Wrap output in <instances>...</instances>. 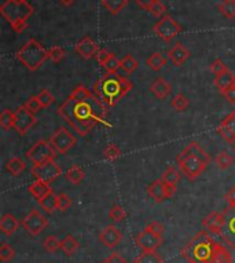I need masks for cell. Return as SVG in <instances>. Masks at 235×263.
Wrapping results in <instances>:
<instances>
[{
    "label": "cell",
    "instance_id": "17",
    "mask_svg": "<svg viewBox=\"0 0 235 263\" xmlns=\"http://www.w3.org/2000/svg\"><path fill=\"white\" fill-rule=\"evenodd\" d=\"M74 51L79 54L83 58H92V57L96 55V52L99 51V46L95 43L94 40L91 39L90 36H84L79 43L74 46Z\"/></svg>",
    "mask_w": 235,
    "mask_h": 263
},
{
    "label": "cell",
    "instance_id": "39",
    "mask_svg": "<svg viewBox=\"0 0 235 263\" xmlns=\"http://www.w3.org/2000/svg\"><path fill=\"white\" fill-rule=\"evenodd\" d=\"M214 163H216V165H218L220 170H227L231 164L234 163V160H232V157H231L227 152H220V153L216 156Z\"/></svg>",
    "mask_w": 235,
    "mask_h": 263
},
{
    "label": "cell",
    "instance_id": "35",
    "mask_svg": "<svg viewBox=\"0 0 235 263\" xmlns=\"http://www.w3.org/2000/svg\"><path fill=\"white\" fill-rule=\"evenodd\" d=\"M161 179H163L165 183H168V185L176 186L180 181V171L179 170H176L175 167H169V168L163 174Z\"/></svg>",
    "mask_w": 235,
    "mask_h": 263
},
{
    "label": "cell",
    "instance_id": "15",
    "mask_svg": "<svg viewBox=\"0 0 235 263\" xmlns=\"http://www.w3.org/2000/svg\"><path fill=\"white\" fill-rule=\"evenodd\" d=\"M121 240H123V234H121L120 229L115 228L114 224L105 228L99 234V241L107 248H115L120 244Z\"/></svg>",
    "mask_w": 235,
    "mask_h": 263
},
{
    "label": "cell",
    "instance_id": "60",
    "mask_svg": "<svg viewBox=\"0 0 235 263\" xmlns=\"http://www.w3.org/2000/svg\"><path fill=\"white\" fill-rule=\"evenodd\" d=\"M187 263H197V262H194V260H187Z\"/></svg>",
    "mask_w": 235,
    "mask_h": 263
},
{
    "label": "cell",
    "instance_id": "42",
    "mask_svg": "<svg viewBox=\"0 0 235 263\" xmlns=\"http://www.w3.org/2000/svg\"><path fill=\"white\" fill-rule=\"evenodd\" d=\"M43 248L47 252H55V251H58L61 248V241L55 236H48L46 238V241L43 242Z\"/></svg>",
    "mask_w": 235,
    "mask_h": 263
},
{
    "label": "cell",
    "instance_id": "61",
    "mask_svg": "<svg viewBox=\"0 0 235 263\" xmlns=\"http://www.w3.org/2000/svg\"><path fill=\"white\" fill-rule=\"evenodd\" d=\"M234 152H235V146H234Z\"/></svg>",
    "mask_w": 235,
    "mask_h": 263
},
{
    "label": "cell",
    "instance_id": "63",
    "mask_svg": "<svg viewBox=\"0 0 235 263\" xmlns=\"http://www.w3.org/2000/svg\"><path fill=\"white\" fill-rule=\"evenodd\" d=\"M133 263H135V262H133Z\"/></svg>",
    "mask_w": 235,
    "mask_h": 263
},
{
    "label": "cell",
    "instance_id": "2",
    "mask_svg": "<svg viewBox=\"0 0 235 263\" xmlns=\"http://www.w3.org/2000/svg\"><path fill=\"white\" fill-rule=\"evenodd\" d=\"M131 90H132V83L128 79L110 72H106L102 78H99L92 87L95 97L105 106H114Z\"/></svg>",
    "mask_w": 235,
    "mask_h": 263
},
{
    "label": "cell",
    "instance_id": "19",
    "mask_svg": "<svg viewBox=\"0 0 235 263\" xmlns=\"http://www.w3.org/2000/svg\"><path fill=\"white\" fill-rule=\"evenodd\" d=\"M218 133L227 142H235V110L222 121L218 127Z\"/></svg>",
    "mask_w": 235,
    "mask_h": 263
},
{
    "label": "cell",
    "instance_id": "55",
    "mask_svg": "<svg viewBox=\"0 0 235 263\" xmlns=\"http://www.w3.org/2000/svg\"><path fill=\"white\" fill-rule=\"evenodd\" d=\"M106 262H109V263H128L124 258H121L119 254H111L110 256L106 259Z\"/></svg>",
    "mask_w": 235,
    "mask_h": 263
},
{
    "label": "cell",
    "instance_id": "33",
    "mask_svg": "<svg viewBox=\"0 0 235 263\" xmlns=\"http://www.w3.org/2000/svg\"><path fill=\"white\" fill-rule=\"evenodd\" d=\"M135 263H163V258L155 251H143Z\"/></svg>",
    "mask_w": 235,
    "mask_h": 263
},
{
    "label": "cell",
    "instance_id": "57",
    "mask_svg": "<svg viewBox=\"0 0 235 263\" xmlns=\"http://www.w3.org/2000/svg\"><path fill=\"white\" fill-rule=\"evenodd\" d=\"M226 200L228 201V204H230V205L235 207V185L232 186L230 192L226 194Z\"/></svg>",
    "mask_w": 235,
    "mask_h": 263
},
{
    "label": "cell",
    "instance_id": "43",
    "mask_svg": "<svg viewBox=\"0 0 235 263\" xmlns=\"http://www.w3.org/2000/svg\"><path fill=\"white\" fill-rule=\"evenodd\" d=\"M14 256H15V251H14L13 247L9 246V244H2V247H0V259L3 262H10Z\"/></svg>",
    "mask_w": 235,
    "mask_h": 263
},
{
    "label": "cell",
    "instance_id": "9",
    "mask_svg": "<svg viewBox=\"0 0 235 263\" xmlns=\"http://www.w3.org/2000/svg\"><path fill=\"white\" fill-rule=\"evenodd\" d=\"M153 32L164 42H171L175 36L182 32V26L179 22H176L171 15H164L153 28Z\"/></svg>",
    "mask_w": 235,
    "mask_h": 263
},
{
    "label": "cell",
    "instance_id": "24",
    "mask_svg": "<svg viewBox=\"0 0 235 263\" xmlns=\"http://www.w3.org/2000/svg\"><path fill=\"white\" fill-rule=\"evenodd\" d=\"M29 193L33 196L34 199H43V197H46L47 194L52 193V189L51 186H50V183H46V182L43 181H36L32 183V185L29 186Z\"/></svg>",
    "mask_w": 235,
    "mask_h": 263
},
{
    "label": "cell",
    "instance_id": "37",
    "mask_svg": "<svg viewBox=\"0 0 235 263\" xmlns=\"http://www.w3.org/2000/svg\"><path fill=\"white\" fill-rule=\"evenodd\" d=\"M109 218H110L113 222H115V223H119V222H123V220L127 218V212H125V210L121 207V205L114 204V205L110 208V211H109Z\"/></svg>",
    "mask_w": 235,
    "mask_h": 263
},
{
    "label": "cell",
    "instance_id": "11",
    "mask_svg": "<svg viewBox=\"0 0 235 263\" xmlns=\"http://www.w3.org/2000/svg\"><path fill=\"white\" fill-rule=\"evenodd\" d=\"M22 226L30 236H38L48 226V219L37 210L30 211L22 220Z\"/></svg>",
    "mask_w": 235,
    "mask_h": 263
},
{
    "label": "cell",
    "instance_id": "46",
    "mask_svg": "<svg viewBox=\"0 0 235 263\" xmlns=\"http://www.w3.org/2000/svg\"><path fill=\"white\" fill-rule=\"evenodd\" d=\"M65 51L61 47H51L48 50V60H51L52 62H60L65 58Z\"/></svg>",
    "mask_w": 235,
    "mask_h": 263
},
{
    "label": "cell",
    "instance_id": "44",
    "mask_svg": "<svg viewBox=\"0 0 235 263\" xmlns=\"http://www.w3.org/2000/svg\"><path fill=\"white\" fill-rule=\"evenodd\" d=\"M120 156V147L117 146V145H114V143H110V145L105 149V157H106V160H109V161H114V160L119 159Z\"/></svg>",
    "mask_w": 235,
    "mask_h": 263
},
{
    "label": "cell",
    "instance_id": "41",
    "mask_svg": "<svg viewBox=\"0 0 235 263\" xmlns=\"http://www.w3.org/2000/svg\"><path fill=\"white\" fill-rule=\"evenodd\" d=\"M103 68L106 69V72H110V73H117V70L121 68V61L114 55V54H110V57L107 58V61L102 65Z\"/></svg>",
    "mask_w": 235,
    "mask_h": 263
},
{
    "label": "cell",
    "instance_id": "29",
    "mask_svg": "<svg viewBox=\"0 0 235 263\" xmlns=\"http://www.w3.org/2000/svg\"><path fill=\"white\" fill-rule=\"evenodd\" d=\"M102 5L109 13L115 15L128 5V0H102Z\"/></svg>",
    "mask_w": 235,
    "mask_h": 263
},
{
    "label": "cell",
    "instance_id": "62",
    "mask_svg": "<svg viewBox=\"0 0 235 263\" xmlns=\"http://www.w3.org/2000/svg\"><path fill=\"white\" fill-rule=\"evenodd\" d=\"M105 263H109V262H105Z\"/></svg>",
    "mask_w": 235,
    "mask_h": 263
},
{
    "label": "cell",
    "instance_id": "30",
    "mask_svg": "<svg viewBox=\"0 0 235 263\" xmlns=\"http://www.w3.org/2000/svg\"><path fill=\"white\" fill-rule=\"evenodd\" d=\"M84 177H86L84 171H83L80 167H77V165H73V167H70V168L66 171V179H68L70 183H73V185L82 183Z\"/></svg>",
    "mask_w": 235,
    "mask_h": 263
},
{
    "label": "cell",
    "instance_id": "22",
    "mask_svg": "<svg viewBox=\"0 0 235 263\" xmlns=\"http://www.w3.org/2000/svg\"><path fill=\"white\" fill-rule=\"evenodd\" d=\"M214 86H216V88L223 94L224 91H227L228 88L235 86L234 73L230 72V70H227L224 73L216 76V78H214Z\"/></svg>",
    "mask_w": 235,
    "mask_h": 263
},
{
    "label": "cell",
    "instance_id": "12",
    "mask_svg": "<svg viewBox=\"0 0 235 263\" xmlns=\"http://www.w3.org/2000/svg\"><path fill=\"white\" fill-rule=\"evenodd\" d=\"M224 226L219 236L235 250V207L230 205L224 210Z\"/></svg>",
    "mask_w": 235,
    "mask_h": 263
},
{
    "label": "cell",
    "instance_id": "1",
    "mask_svg": "<svg viewBox=\"0 0 235 263\" xmlns=\"http://www.w3.org/2000/svg\"><path fill=\"white\" fill-rule=\"evenodd\" d=\"M58 115L68 121L80 137H86L98 123L111 127L106 123V106L84 84L73 88L68 100L58 109Z\"/></svg>",
    "mask_w": 235,
    "mask_h": 263
},
{
    "label": "cell",
    "instance_id": "38",
    "mask_svg": "<svg viewBox=\"0 0 235 263\" xmlns=\"http://www.w3.org/2000/svg\"><path fill=\"white\" fill-rule=\"evenodd\" d=\"M219 11L226 18L235 17V0H223V3L219 6Z\"/></svg>",
    "mask_w": 235,
    "mask_h": 263
},
{
    "label": "cell",
    "instance_id": "28",
    "mask_svg": "<svg viewBox=\"0 0 235 263\" xmlns=\"http://www.w3.org/2000/svg\"><path fill=\"white\" fill-rule=\"evenodd\" d=\"M209 263H232V259H231L228 250H226L222 244H218L216 250H214L213 258Z\"/></svg>",
    "mask_w": 235,
    "mask_h": 263
},
{
    "label": "cell",
    "instance_id": "20",
    "mask_svg": "<svg viewBox=\"0 0 235 263\" xmlns=\"http://www.w3.org/2000/svg\"><path fill=\"white\" fill-rule=\"evenodd\" d=\"M168 58L172 61V64L176 65V66H182V65L188 60V57H190V51H188L187 48L184 47L182 43H176V46L169 50L167 52Z\"/></svg>",
    "mask_w": 235,
    "mask_h": 263
},
{
    "label": "cell",
    "instance_id": "26",
    "mask_svg": "<svg viewBox=\"0 0 235 263\" xmlns=\"http://www.w3.org/2000/svg\"><path fill=\"white\" fill-rule=\"evenodd\" d=\"M38 205L42 210H44V212H48L51 214L55 210H58V194H55L54 192L50 194H47L46 197L38 200Z\"/></svg>",
    "mask_w": 235,
    "mask_h": 263
},
{
    "label": "cell",
    "instance_id": "53",
    "mask_svg": "<svg viewBox=\"0 0 235 263\" xmlns=\"http://www.w3.org/2000/svg\"><path fill=\"white\" fill-rule=\"evenodd\" d=\"M136 2V5L141 7V9L146 10V11H149L151 9V6L154 5V2L155 0H135Z\"/></svg>",
    "mask_w": 235,
    "mask_h": 263
},
{
    "label": "cell",
    "instance_id": "5",
    "mask_svg": "<svg viewBox=\"0 0 235 263\" xmlns=\"http://www.w3.org/2000/svg\"><path fill=\"white\" fill-rule=\"evenodd\" d=\"M33 7L28 2H14V0H6L3 5L0 6V14L10 22L13 26L19 21H28V18L33 14Z\"/></svg>",
    "mask_w": 235,
    "mask_h": 263
},
{
    "label": "cell",
    "instance_id": "31",
    "mask_svg": "<svg viewBox=\"0 0 235 263\" xmlns=\"http://www.w3.org/2000/svg\"><path fill=\"white\" fill-rule=\"evenodd\" d=\"M25 167H26L25 161H22V160L18 159V157L10 159L9 161H7V165H6L7 171H9L11 175H14V177H18V175L25 170Z\"/></svg>",
    "mask_w": 235,
    "mask_h": 263
},
{
    "label": "cell",
    "instance_id": "51",
    "mask_svg": "<svg viewBox=\"0 0 235 263\" xmlns=\"http://www.w3.org/2000/svg\"><path fill=\"white\" fill-rule=\"evenodd\" d=\"M145 229H147V230H150V232H153V233L159 234V236H163L164 233L163 224L159 223V222H155V220H151V222H150Z\"/></svg>",
    "mask_w": 235,
    "mask_h": 263
},
{
    "label": "cell",
    "instance_id": "3",
    "mask_svg": "<svg viewBox=\"0 0 235 263\" xmlns=\"http://www.w3.org/2000/svg\"><path fill=\"white\" fill-rule=\"evenodd\" d=\"M218 242L209 236L206 230H202L188 242L182 251V255L187 260H194L197 263H209L214 255Z\"/></svg>",
    "mask_w": 235,
    "mask_h": 263
},
{
    "label": "cell",
    "instance_id": "32",
    "mask_svg": "<svg viewBox=\"0 0 235 263\" xmlns=\"http://www.w3.org/2000/svg\"><path fill=\"white\" fill-rule=\"evenodd\" d=\"M61 250L64 251L65 254L70 256V255H73L77 250H79V242H77L76 238L69 234V236H66V237L61 241Z\"/></svg>",
    "mask_w": 235,
    "mask_h": 263
},
{
    "label": "cell",
    "instance_id": "4",
    "mask_svg": "<svg viewBox=\"0 0 235 263\" xmlns=\"http://www.w3.org/2000/svg\"><path fill=\"white\" fill-rule=\"evenodd\" d=\"M17 58L26 69L33 72V70H37L44 64V61L47 60L48 50H46L37 40L29 39L19 48V51L17 52Z\"/></svg>",
    "mask_w": 235,
    "mask_h": 263
},
{
    "label": "cell",
    "instance_id": "49",
    "mask_svg": "<svg viewBox=\"0 0 235 263\" xmlns=\"http://www.w3.org/2000/svg\"><path fill=\"white\" fill-rule=\"evenodd\" d=\"M165 11H167V9H165V6L160 2V0H155L154 2V5L151 6V9L149 10V13L151 14V15H154V17H164V14H165Z\"/></svg>",
    "mask_w": 235,
    "mask_h": 263
},
{
    "label": "cell",
    "instance_id": "59",
    "mask_svg": "<svg viewBox=\"0 0 235 263\" xmlns=\"http://www.w3.org/2000/svg\"><path fill=\"white\" fill-rule=\"evenodd\" d=\"M14 2H19V3H22V2H28V0H14Z\"/></svg>",
    "mask_w": 235,
    "mask_h": 263
},
{
    "label": "cell",
    "instance_id": "50",
    "mask_svg": "<svg viewBox=\"0 0 235 263\" xmlns=\"http://www.w3.org/2000/svg\"><path fill=\"white\" fill-rule=\"evenodd\" d=\"M72 205V200L66 193L58 194V210L60 211H66Z\"/></svg>",
    "mask_w": 235,
    "mask_h": 263
},
{
    "label": "cell",
    "instance_id": "45",
    "mask_svg": "<svg viewBox=\"0 0 235 263\" xmlns=\"http://www.w3.org/2000/svg\"><path fill=\"white\" fill-rule=\"evenodd\" d=\"M37 98L40 101V104H42V108H48L54 102V97H52V94L48 90L40 91L37 94Z\"/></svg>",
    "mask_w": 235,
    "mask_h": 263
},
{
    "label": "cell",
    "instance_id": "40",
    "mask_svg": "<svg viewBox=\"0 0 235 263\" xmlns=\"http://www.w3.org/2000/svg\"><path fill=\"white\" fill-rule=\"evenodd\" d=\"M171 106L178 112H183L184 109H187L188 106V98L183 94L175 95L171 101Z\"/></svg>",
    "mask_w": 235,
    "mask_h": 263
},
{
    "label": "cell",
    "instance_id": "25",
    "mask_svg": "<svg viewBox=\"0 0 235 263\" xmlns=\"http://www.w3.org/2000/svg\"><path fill=\"white\" fill-rule=\"evenodd\" d=\"M183 153L184 155H190V156H194V157H197V159H200L201 161H204L206 165L210 163V156L208 155V153H206V152L204 151V149H202L197 142L188 143V146L184 149Z\"/></svg>",
    "mask_w": 235,
    "mask_h": 263
},
{
    "label": "cell",
    "instance_id": "18",
    "mask_svg": "<svg viewBox=\"0 0 235 263\" xmlns=\"http://www.w3.org/2000/svg\"><path fill=\"white\" fill-rule=\"evenodd\" d=\"M147 194H149L150 199L154 200L155 203H163L164 200L169 199V196H168V185L163 179L153 182L147 187Z\"/></svg>",
    "mask_w": 235,
    "mask_h": 263
},
{
    "label": "cell",
    "instance_id": "27",
    "mask_svg": "<svg viewBox=\"0 0 235 263\" xmlns=\"http://www.w3.org/2000/svg\"><path fill=\"white\" fill-rule=\"evenodd\" d=\"M146 64H147V66H149L151 70L159 72V70L163 69L164 66H167V58H165L161 52H153V54L147 58Z\"/></svg>",
    "mask_w": 235,
    "mask_h": 263
},
{
    "label": "cell",
    "instance_id": "6",
    "mask_svg": "<svg viewBox=\"0 0 235 263\" xmlns=\"http://www.w3.org/2000/svg\"><path fill=\"white\" fill-rule=\"evenodd\" d=\"M178 164H179L180 171H182L190 181H194L195 178L200 177L206 168V164L204 163V161H201V160L197 159V157H194V156L184 155L183 152H182L179 157H178Z\"/></svg>",
    "mask_w": 235,
    "mask_h": 263
},
{
    "label": "cell",
    "instance_id": "14",
    "mask_svg": "<svg viewBox=\"0 0 235 263\" xmlns=\"http://www.w3.org/2000/svg\"><path fill=\"white\" fill-rule=\"evenodd\" d=\"M136 244L143 251H155L163 244V236L150 232L147 229H143V232L136 236Z\"/></svg>",
    "mask_w": 235,
    "mask_h": 263
},
{
    "label": "cell",
    "instance_id": "36",
    "mask_svg": "<svg viewBox=\"0 0 235 263\" xmlns=\"http://www.w3.org/2000/svg\"><path fill=\"white\" fill-rule=\"evenodd\" d=\"M138 66H139V64L132 55H125L121 60V69L124 70L127 74H132L138 69Z\"/></svg>",
    "mask_w": 235,
    "mask_h": 263
},
{
    "label": "cell",
    "instance_id": "16",
    "mask_svg": "<svg viewBox=\"0 0 235 263\" xmlns=\"http://www.w3.org/2000/svg\"><path fill=\"white\" fill-rule=\"evenodd\" d=\"M204 230L212 234H220L223 226H224V212L213 211L206 216L202 222Z\"/></svg>",
    "mask_w": 235,
    "mask_h": 263
},
{
    "label": "cell",
    "instance_id": "52",
    "mask_svg": "<svg viewBox=\"0 0 235 263\" xmlns=\"http://www.w3.org/2000/svg\"><path fill=\"white\" fill-rule=\"evenodd\" d=\"M110 54L111 52H109L107 50H105V48H99V51L96 52V55H95V60L98 61V64L103 65L107 61V58L110 57Z\"/></svg>",
    "mask_w": 235,
    "mask_h": 263
},
{
    "label": "cell",
    "instance_id": "13",
    "mask_svg": "<svg viewBox=\"0 0 235 263\" xmlns=\"http://www.w3.org/2000/svg\"><path fill=\"white\" fill-rule=\"evenodd\" d=\"M15 123H14V128L17 129L19 135H25L34 124H36V117L34 113L25 108V106H19L15 110Z\"/></svg>",
    "mask_w": 235,
    "mask_h": 263
},
{
    "label": "cell",
    "instance_id": "47",
    "mask_svg": "<svg viewBox=\"0 0 235 263\" xmlns=\"http://www.w3.org/2000/svg\"><path fill=\"white\" fill-rule=\"evenodd\" d=\"M24 106L32 113L40 112V109H42V104H40V101H38L37 95H36V97H30L29 100L26 101Z\"/></svg>",
    "mask_w": 235,
    "mask_h": 263
},
{
    "label": "cell",
    "instance_id": "58",
    "mask_svg": "<svg viewBox=\"0 0 235 263\" xmlns=\"http://www.w3.org/2000/svg\"><path fill=\"white\" fill-rule=\"evenodd\" d=\"M74 0H61V3L64 6H72Z\"/></svg>",
    "mask_w": 235,
    "mask_h": 263
},
{
    "label": "cell",
    "instance_id": "7",
    "mask_svg": "<svg viewBox=\"0 0 235 263\" xmlns=\"http://www.w3.org/2000/svg\"><path fill=\"white\" fill-rule=\"evenodd\" d=\"M30 171H32V175L37 181H43L46 183H51V182L55 181L56 178L61 177V174H62V168L54 160L44 161V163L40 164H33Z\"/></svg>",
    "mask_w": 235,
    "mask_h": 263
},
{
    "label": "cell",
    "instance_id": "23",
    "mask_svg": "<svg viewBox=\"0 0 235 263\" xmlns=\"http://www.w3.org/2000/svg\"><path fill=\"white\" fill-rule=\"evenodd\" d=\"M150 90H151V92L154 94V97H157L159 100H165L168 95L171 94L172 86L167 82V80L159 79V80H155V82L151 84Z\"/></svg>",
    "mask_w": 235,
    "mask_h": 263
},
{
    "label": "cell",
    "instance_id": "34",
    "mask_svg": "<svg viewBox=\"0 0 235 263\" xmlns=\"http://www.w3.org/2000/svg\"><path fill=\"white\" fill-rule=\"evenodd\" d=\"M14 123H15V113L11 112L10 109H5L3 112L0 113V125H2V128H14Z\"/></svg>",
    "mask_w": 235,
    "mask_h": 263
},
{
    "label": "cell",
    "instance_id": "8",
    "mask_svg": "<svg viewBox=\"0 0 235 263\" xmlns=\"http://www.w3.org/2000/svg\"><path fill=\"white\" fill-rule=\"evenodd\" d=\"M58 152L52 147L50 141H38L30 147L29 151L26 152V157L32 161L33 164H40L44 161H50L54 160Z\"/></svg>",
    "mask_w": 235,
    "mask_h": 263
},
{
    "label": "cell",
    "instance_id": "10",
    "mask_svg": "<svg viewBox=\"0 0 235 263\" xmlns=\"http://www.w3.org/2000/svg\"><path fill=\"white\" fill-rule=\"evenodd\" d=\"M50 143L52 145V147L55 149L58 153L64 155L68 151H70L74 143H76V137L69 131L66 127H60L56 129L55 133L51 135L50 138Z\"/></svg>",
    "mask_w": 235,
    "mask_h": 263
},
{
    "label": "cell",
    "instance_id": "56",
    "mask_svg": "<svg viewBox=\"0 0 235 263\" xmlns=\"http://www.w3.org/2000/svg\"><path fill=\"white\" fill-rule=\"evenodd\" d=\"M11 28H13V29L15 30V32H17V33H22V32H24V30H25L26 28H28V22H26V21H19V22H17V24H14V25L11 26Z\"/></svg>",
    "mask_w": 235,
    "mask_h": 263
},
{
    "label": "cell",
    "instance_id": "21",
    "mask_svg": "<svg viewBox=\"0 0 235 263\" xmlns=\"http://www.w3.org/2000/svg\"><path fill=\"white\" fill-rule=\"evenodd\" d=\"M19 228V220L13 215V214H6L2 216L0 219V230L6 234V236H11L15 233V230Z\"/></svg>",
    "mask_w": 235,
    "mask_h": 263
},
{
    "label": "cell",
    "instance_id": "54",
    "mask_svg": "<svg viewBox=\"0 0 235 263\" xmlns=\"http://www.w3.org/2000/svg\"><path fill=\"white\" fill-rule=\"evenodd\" d=\"M223 95L226 97V100L228 101V102H231V104L235 105V86L231 87V88H228L227 91H224V92H223Z\"/></svg>",
    "mask_w": 235,
    "mask_h": 263
},
{
    "label": "cell",
    "instance_id": "48",
    "mask_svg": "<svg viewBox=\"0 0 235 263\" xmlns=\"http://www.w3.org/2000/svg\"><path fill=\"white\" fill-rule=\"evenodd\" d=\"M210 70H212V73H214V76H219V74L224 73V72H227V66L226 64L223 62L222 60H214L212 64H210Z\"/></svg>",
    "mask_w": 235,
    "mask_h": 263
}]
</instances>
